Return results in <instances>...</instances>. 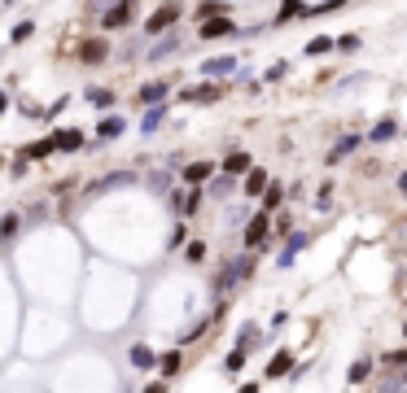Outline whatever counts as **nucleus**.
<instances>
[{"label": "nucleus", "instance_id": "f257e3e1", "mask_svg": "<svg viewBox=\"0 0 407 393\" xmlns=\"http://www.w3.org/2000/svg\"><path fill=\"white\" fill-rule=\"evenodd\" d=\"M254 267H258V258H254V254L232 258L228 267L219 271V293H223V297H228V293H236V289H241V284H245L250 276H254Z\"/></svg>", "mask_w": 407, "mask_h": 393}, {"label": "nucleus", "instance_id": "f03ea898", "mask_svg": "<svg viewBox=\"0 0 407 393\" xmlns=\"http://www.w3.org/2000/svg\"><path fill=\"white\" fill-rule=\"evenodd\" d=\"M267 241H272V214L254 210V214H250V223H245V232H241V245H245V254H258Z\"/></svg>", "mask_w": 407, "mask_h": 393}, {"label": "nucleus", "instance_id": "7ed1b4c3", "mask_svg": "<svg viewBox=\"0 0 407 393\" xmlns=\"http://www.w3.org/2000/svg\"><path fill=\"white\" fill-rule=\"evenodd\" d=\"M166 97H171V83L166 79H149L136 88V105L140 110H153V105H166Z\"/></svg>", "mask_w": 407, "mask_h": 393}, {"label": "nucleus", "instance_id": "20e7f679", "mask_svg": "<svg viewBox=\"0 0 407 393\" xmlns=\"http://www.w3.org/2000/svg\"><path fill=\"white\" fill-rule=\"evenodd\" d=\"M179 14H184L179 5H162V9H153V14H149V22H145V35L162 40V31H171L175 22H179Z\"/></svg>", "mask_w": 407, "mask_h": 393}, {"label": "nucleus", "instance_id": "39448f33", "mask_svg": "<svg viewBox=\"0 0 407 393\" xmlns=\"http://www.w3.org/2000/svg\"><path fill=\"white\" fill-rule=\"evenodd\" d=\"M359 145H368L364 131H346L342 140H333V149L324 153V166H338L342 158H351V153H359Z\"/></svg>", "mask_w": 407, "mask_h": 393}, {"label": "nucleus", "instance_id": "423d86ee", "mask_svg": "<svg viewBox=\"0 0 407 393\" xmlns=\"http://www.w3.org/2000/svg\"><path fill=\"white\" fill-rule=\"evenodd\" d=\"M131 18H136V5L118 0V5H110L101 14V31H123V27H131Z\"/></svg>", "mask_w": 407, "mask_h": 393}, {"label": "nucleus", "instance_id": "0eeeda50", "mask_svg": "<svg viewBox=\"0 0 407 393\" xmlns=\"http://www.w3.org/2000/svg\"><path fill=\"white\" fill-rule=\"evenodd\" d=\"M214 171H219V166H214V162H184V171H179V180H184L188 188H206L210 180H214Z\"/></svg>", "mask_w": 407, "mask_h": 393}, {"label": "nucleus", "instance_id": "6e6552de", "mask_svg": "<svg viewBox=\"0 0 407 393\" xmlns=\"http://www.w3.org/2000/svg\"><path fill=\"white\" fill-rule=\"evenodd\" d=\"M236 79L241 70H236V57H210V62H201V79L206 83H219V79Z\"/></svg>", "mask_w": 407, "mask_h": 393}, {"label": "nucleus", "instance_id": "1a4fd4ad", "mask_svg": "<svg viewBox=\"0 0 407 393\" xmlns=\"http://www.w3.org/2000/svg\"><path fill=\"white\" fill-rule=\"evenodd\" d=\"M307 245H311V232H307V228H298V232L289 236V241H285V249L276 254V267H294V258L302 254Z\"/></svg>", "mask_w": 407, "mask_h": 393}, {"label": "nucleus", "instance_id": "9d476101", "mask_svg": "<svg viewBox=\"0 0 407 393\" xmlns=\"http://www.w3.org/2000/svg\"><path fill=\"white\" fill-rule=\"evenodd\" d=\"M179 101H188V105H214V101H219V83H193V88L179 92Z\"/></svg>", "mask_w": 407, "mask_h": 393}, {"label": "nucleus", "instance_id": "9b49d317", "mask_svg": "<svg viewBox=\"0 0 407 393\" xmlns=\"http://www.w3.org/2000/svg\"><path fill=\"white\" fill-rule=\"evenodd\" d=\"M127 131V118L123 114H110V118H101L97 123V131H92V136H97V145H110V140H118Z\"/></svg>", "mask_w": 407, "mask_h": 393}, {"label": "nucleus", "instance_id": "f8f14e48", "mask_svg": "<svg viewBox=\"0 0 407 393\" xmlns=\"http://www.w3.org/2000/svg\"><path fill=\"white\" fill-rule=\"evenodd\" d=\"M399 136V118H377L373 131H364V140L368 145H390V140Z\"/></svg>", "mask_w": 407, "mask_h": 393}, {"label": "nucleus", "instance_id": "ddd939ff", "mask_svg": "<svg viewBox=\"0 0 407 393\" xmlns=\"http://www.w3.org/2000/svg\"><path fill=\"white\" fill-rule=\"evenodd\" d=\"M53 140H57V153H79L83 145H88L79 127H57V131H53Z\"/></svg>", "mask_w": 407, "mask_h": 393}, {"label": "nucleus", "instance_id": "4468645a", "mask_svg": "<svg viewBox=\"0 0 407 393\" xmlns=\"http://www.w3.org/2000/svg\"><path fill=\"white\" fill-rule=\"evenodd\" d=\"M294 367H298L294 354H289V350H276V354H272V363H267V372H263V380H285Z\"/></svg>", "mask_w": 407, "mask_h": 393}, {"label": "nucleus", "instance_id": "2eb2a0df", "mask_svg": "<svg viewBox=\"0 0 407 393\" xmlns=\"http://www.w3.org/2000/svg\"><path fill=\"white\" fill-rule=\"evenodd\" d=\"M236 31H241V27H236V22L232 18H214V22H201V40H228V35H236Z\"/></svg>", "mask_w": 407, "mask_h": 393}, {"label": "nucleus", "instance_id": "dca6fc26", "mask_svg": "<svg viewBox=\"0 0 407 393\" xmlns=\"http://www.w3.org/2000/svg\"><path fill=\"white\" fill-rule=\"evenodd\" d=\"M219 171L232 180V175H250V171H254V162H250V153H245V149H232L228 158H223V166H219Z\"/></svg>", "mask_w": 407, "mask_h": 393}, {"label": "nucleus", "instance_id": "f3484780", "mask_svg": "<svg viewBox=\"0 0 407 393\" xmlns=\"http://www.w3.org/2000/svg\"><path fill=\"white\" fill-rule=\"evenodd\" d=\"M83 101H88L97 114H105V118H110V110H114V101H118V97H114L110 88H88V92H83Z\"/></svg>", "mask_w": 407, "mask_h": 393}, {"label": "nucleus", "instance_id": "a211bd4d", "mask_svg": "<svg viewBox=\"0 0 407 393\" xmlns=\"http://www.w3.org/2000/svg\"><path fill=\"white\" fill-rule=\"evenodd\" d=\"M285 197H289V188H285L280 180H272L267 193H263V206H258V210H263V214H276V210L285 206Z\"/></svg>", "mask_w": 407, "mask_h": 393}, {"label": "nucleus", "instance_id": "6ab92c4d", "mask_svg": "<svg viewBox=\"0 0 407 393\" xmlns=\"http://www.w3.org/2000/svg\"><path fill=\"white\" fill-rule=\"evenodd\" d=\"M267 184H272V175H267V171H263V166H254V171H250V175H245V180H241V188H245V197H258V201H263V193H267Z\"/></svg>", "mask_w": 407, "mask_h": 393}, {"label": "nucleus", "instance_id": "aec40b11", "mask_svg": "<svg viewBox=\"0 0 407 393\" xmlns=\"http://www.w3.org/2000/svg\"><path fill=\"white\" fill-rule=\"evenodd\" d=\"M127 363L136 367V372H153V367H158V354H153L149 345H131V350H127Z\"/></svg>", "mask_w": 407, "mask_h": 393}, {"label": "nucleus", "instance_id": "412c9836", "mask_svg": "<svg viewBox=\"0 0 407 393\" xmlns=\"http://www.w3.org/2000/svg\"><path fill=\"white\" fill-rule=\"evenodd\" d=\"M105 53H110V44H105V40H83V44H79V57H83L88 66L105 62Z\"/></svg>", "mask_w": 407, "mask_h": 393}, {"label": "nucleus", "instance_id": "4be33fe9", "mask_svg": "<svg viewBox=\"0 0 407 393\" xmlns=\"http://www.w3.org/2000/svg\"><path fill=\"white\" fill-rule=\"evenodd\" d=\"M162 123H166V105H153V110H145V118H140V131H145V136H158Z\"/></svg>", "mask_w": 407, "mask_h": 393}, {"label": "nucleus", "instance_id": "5701e85b", "mask_svg": "<svg viewBox=\"0 0 407 393\" xmlns=\"http://www.w3.org/2000/svg\"><path fill=\"white\" fill-rule=\"evenodd\" d=\"M49 153H57V140L44 136V140H35V145L22 149V158H27V162H40V158H49Z\"/></svg>", "mask_w": 407, "mask_h": 393}, {"label": "nucleus", "instance_id": "b1692460", "mask_svg": "<svg viewBox=\"0 0 407 393\" xmlns=\"http://www.w3.org/2000/svg\"><path fill=\"white\" fill-rule=\"evenodd\" d=\"M179 363H184L179 345H175V350H166V354H158V372H162V380H171V376L179 372Z\"/></svg>", "mask_w": 407, "mask_h": 393}, {"label": "nucleus", "instance_id": "393cba45", "mask_svg": "<svg viewBox=\"0 0 407 393\" xmlns=\"http://www.w3.org/2000/svg\"><path fill=\"white\" fill-rule=\"evenodd\" d=\"M373 372H377L373 359H355V363H351V376H346V380H351V385H368V376H373Z\"/></svg>", "mask_w": 407, "mask_h": 393}, {"label": "nucleus", "instance_id": "a878e982", "mask_svg": "<svg viewBox=\"0 0 407 393\" xmlns=\"http://www.w3.org/2000/svg\"><path fill=\"white\" fill-rule=\"evenodd\" d=\"M18 228H22V214H18V210H9L5 219H0V241L9 245V241H14V236H18Z\"/></svg>", "mask_w": 407, "mask_h": 393}, {"label": "nucleus", "instance_id": "bb28decb", "mask_svg": "<svg viewBox=\"0 0 407 393\" xmlns=\"http://www.w3.org/2000/svg\"><path fill=\"white\" fill-rule=\"evenodd\" d=\"M338 49V40H333V35H316V40L307 44V57H324V53H333Z\"/></svg>", "mask_w": 407, "mask_h": 393}, {"label": "nucleus", "instance_id": "cd10ccee", "mask_svg": "<svg viewBox=\"0 0 407 393\" xmlns=\"http://www.w3.org/2000/svg\"><path fill=\"white\" fill-rule=\"evenodd\" d=\"M254 341H258V324L250 319V324H241V332H236V345H241V350H254Z\"/></svg>", "mask_w": 407, "mask_h": 393}, {"label": "nucleus", "instance_id": "c85d7f7f", "mask_svg": "<svg viewBox=\"0 0 407 393\" xmlns=\"http://www.w3.org/2000/svg\"><path fill=\"white\" fill-rule=\"evenodd\" d=\"M245 359H250V350H241V345H236V350L228 354V359H223V372H228V376H236V372L245 367Z\"/></svg>", "mask_w": 407, "mask_h": 393}, {"label": "nucleus", "instance_id": "c756f323", "mask_svg": "<svg viewBox=\"0 0 407 393\" xmlns=\"http://www.w3.org/2000/svg\"><path fill=\"white\" fill-rule=\"evenodd\" d=\"M31 35H35V22H31V18H22V22H18V27H14V31H9V40H14V44H27V40H31Z\"/></svg>", "mask_w": 407, "mask_h": 393}, {"label": "nucleus", "instance_id": "7c9ffc66", "mask_svg": "<svg viewBox=\"0 0 407 393\" xmlns=\"http://www.w3.org/2000/svg\"><path fill=\"white\" fill-rule=\"evenodd\" d=\"M175 49H179V40H175V35H162V40H158V44H153V53H149V57H153V62H158V57H166V53H175Z\"/></svg>", "mask_w": 407, "mask_h": 393}, {"label": "nucleus", "instance_id": "2f4dec72", "mask_svg": "<svg viewBox=\"0 0 407 393\" xmlns=\"http://www.w3.org/2000/svg\"><path fill=\"white\" fill-rule=\"evenodd\" d=\"M381 363L394 367V372H407V350H390V354H381Z\"/></svg>", "mask_w": 407, "mask_h": 393}, {"label": "nucleus", "instance_id": "473e14b6", "mask_svg": "<svg viewBox=\"0 0 407 393\" xmlns=\"http://www.w3.org/2000/svg\"><path fill=\"white\" fill-rule=\"evenodd\" d=\"M316 210H320V214H329V210H333V184H320V193H316Z\"/></svg>", "mask_w": 407, "mask_h": 393}, {"label": "nucleus", "instance_id": "72a5a7b5", "mask_svg": "<svg viewBox=\"0 0 407 393\" xmlns=\"http://www.w3.org/2000/svg\"><path fill=\"white\" fill-rule=\"evenodd\" d=\"M188 245V228H184V223H175V228H171V241H166V249H184Z\"/></svg>", "mask_w": 407, "mask_h": 393}, {"label": "nucleus", "instance_id": "f704fd0d", "mask_svg": "<svg viewBox=\"0 0 407 393\" xmlns=\"http://www.w3.org/2000/svg\"><path fill=\"white\" fill-rule=\"evenodd\" d=\"M184 258L188 262H201V258H206V241H188L184 245Z\"/></svg>", "mask_w": 407, "mask_h": 393}, {"label": "nucleus", "instance_id": "c9c22d12", "mask_svg": "<svg viewBox=\"0 0 407 393\" xmlns=\"http://www.w3.org/2000/svg\"><path fill=\"white\" fill-rule=\"evenodd\" d=\"M298 14H307V5H298V0H285V5H280V22H289Z\"/></svg>", "mask_w": 407, "mask_h": 393}, {"label": "nucleus", "instance_id": "e433bc0d", "mask_svg": "<svg viewBox=\"0 0 407 393\" xmlns=\"http://www.w3.org/2000/svg\"><path fill=\"white\" fill-rule=\"evenodd\" d=\"M232 193V180L223 175V180H210V197H228Z\"/></svg>", "mask_w": 407, "mask_h": 393}, {"label": "nucleus", "instance_id": "4c0bfd02", "mask_svg": "<svg viewBox=\"0 0 407 393\" xmlns=\"http://www.w3.org/2000/svg\"><path fill=\"white\" fill-rule=\"evenodd\" d=\"M285 75H289V66H285V62H276V66H272V70H267V75H263V79H267V83H280Z\"/></svg>", "mask_w": 407, "mask_h": 393}, {"label": "nucleus", "instance_id": "58836bf2", "mask_svg": "<svg viewBox=\"0 0 407 393\" xmlns=\"http://www.w3.org/2000/svg\"><path fill=\"white\" fill-rule=\"evenodd\" d=\"M66 105H70V97H57V101L49 105V110H44V118H57V114H62V110H66Z\"/></svg>", "mask_w": 407, "mask_h": 393}, {"label": "nucleus", "instance_id": "ea45409f", "mask_svg": "<svg viewBox=\"0 0 407 393\" xmlns=\"http://www.w3.org/2000/svg\"><path fill=\"white\" fill-rule=\"evenodd\" d=\"M338 49H342V53H355V49H359V35H342Z\"/></svg>", "mask_w": 407, "mask_h": 393}, {"label": "nucleus", "instance_id": "a19ab883", "mask_svg": "<svg viewBox=\"0 0 407 393\" xmlns=\"http://www.w3.org/2000/svg\"><path fill=\"white\" fill-rule=\"evenodd\" d=\"M166 184H171V175H149V188H153V193H162Z\"/></svg>", "mask_w": 407, "mask_h": 393}, {"label": "nucleus", "instance_id": "79ce46f5", "mask_svg": "<svg viewBox=\"0 0 407 393\" xmlns=\"http://www.w3.org/2000/svg\"><path fill=\"white\" fill-rule=\"evenodd\" d=\"M22 175H27V158L18 153V158H14V180H22Z\"/></svg>", "mask_w": 407, "mask_h": 393}, {"label": "nucleus", "instance_id": "37998d69", "mask_svg": "<svg viewBox=\"0 0 407 393\" xmlns=\"http://www.w3.org/2000/svg\"><path fill=\"white\" fill-rule=\"evenodd\" d=\"M145 393H166V380H149V385H145Z\"/></svg>", "mask_w": 407, "mask_h": 393}, {"label": "nucleus", "instance_id": "c03bdc74", "mask_svg": "<svg viewBox=\"0 0 407 393\" xmlns=\"http://www.w3.org/2000/svg\"><path fill=\"white\" fill-rule=\"evenodd\" d=\"M236 393H258V380H245V385L236 389Z\"/></svg>", "mask_w": 407, "mask_h": 393}, {"label": "nucleus", "instance_id": "a18cd8bd", "mask_svg": "<svg viewBox=\"0 0 407 393\" xmlns=\"http://www.w3.org/2000/svg\"><path fill=\"white\" fill-rule=\"evenodd\" d=\"M399 193H403V197H407V171H403V175H399Z\"/></svg>", "mask_w": 407, "mask_h": 393}, {"label": "nucleus", "instance_id": "49530a36", "mask_svg": "<svg viewBox=\"0 0 407 393\" xmlns=\"http://www.w3.org/2000/svg\"><path fill=\"white\" fill-rule=\"evenodd\" d=\"M9 110V92H0V114H5Z\"/></svg>", "mask_w": 407, "mask_h": 393}, {"label": "nucleus", "instance_id": "de8ad7c7", "mask_svg": "<svg viewBox=\"0 0 407 393\" xmlns=\"http://www.w3.org/2000/svg\"><path fill=\"white\" fill-rule=\"evenodd\" d=\"M403 337H407V324H403Z\"/></svg>", "mask_w": 407, "mask_h": 393}]
</instances>
